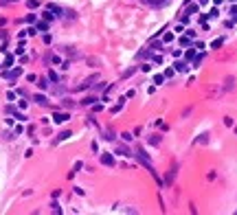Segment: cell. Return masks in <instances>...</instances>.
Returning a JSON list of instances; mask_svg holds the SVG:
<instances>
[{
    "label": "cell",
    "mask_w": 237,
    "mask_h": 215,
    "mask_svg": "<svg viewBox=\"0 0 237 215\" xmlns=\"http://www.w3.org/2000/svg\"><path fill=\"white\" fill-rule=\"evenodd\" d=\"M134 156H136V158L140 160V162H143V165L147 167V171H152V169H154V167H152V162H149V158H147V154H145V149H143V147H136V149H134Z\"/></svg>",
    "instance_id": "6da1fadb"
},
{
    "label": "cell",
    "mask_w": 237,
    "mask_h": 215,
    "mask_svg": "<svg viewBox=\"0 0 237 215\" xmlns=\"http://www.w3.org/2000/svg\"><path fill=\"white\" fill-rule=\"evenodd\" d=\"M68 118H70L68 112H55V114H53V121H55V123H66Z\"/></svg>",
    "instance_id": "7a4b0ae2"
},
{
    "label": "cell",
    "mask_w": 237,
    "mask_h": 215,
    "mask_svg": "<svg viewBox=\"0 0 237 215\" xmlns=\"http://www.w3.org/2000/svg\"><path fill=\"white\" fill-rule=\"evenodd\" d=\"M101 165H106V167H114V156L112 154H101Z\"/></svg>",
    "instance_id": "3957f363"
},
{
    "label": "cell",
    "mask_w": 237,
    "mask_h": 215,
    "mask_svg": "<svg viewBox=\"0 0 237 215\" xmlns=\"http://www.w3.org/2000/svg\"><path fill=\"white\" fill-rule=\"evenodd\" d=\"M20 75H22V68H13V70H7V73H5L7 79H18Z\"/></svg>",
    "instance_id": "277c9868"
},
{
    "label": "cell",
    "mask_w": 237,
    "mask_h": 215,
    "mask_svg": "<svg viewBox=\"0 0 237 215\" xmlns=\"http://www.w3.org/2000/svg\"><path fill=\"white\" fill-rule=\"evenodd\" d=\"M7 112H9V114H13L15 118H20V121H27V116L22 114V112H18V110H15L13 105H7Z\"/></svg>",
    "instance_id": "5b68a950"
},
{
    "label": "cell",
    "mask_w": 237,
    "mask_h": 215,
    "mask_svg": "<svg viewBox=\"0 0 237 215\" xmlns=\"http://www.w3.org/2000/svg\"><path fill=\"white\" fill-rule=\"evenodd\" d=\"M73 136V132H68V130H64V132H59L57 134V138H55V143H59V140H66V138H70Z\"/></svg>",
    "instance_id": "8992f818"
},
{
    "label": "cell",
    "mask_w": 237,
    "mask_h": 215,
    "mask_svg": "<svg viewBox=\"0 0 237 215\" xmlns=\"http://www.w3.org/2000/svg\"><path fill=\"white\" fill-rule=\"evenodd\" d=\"M33 101H35V103H40V105H49V99H46L44 94H35Z\"/></svg>",
    "instance_id": "52a82bcc"
},
{
    "label": "cell",
    "mask_w": 237,
    "mask_h": 215,
    "mask_svg": "<svg viewBox=\"0 0 237 215\" xmlns=\"http://www.w3.org/2000/svg\"><path fill=\"white\" fill-rule=\"evenodd\" d=\"M145 5H149V7H162L165 2H167V0H143Z\"/></svg>",
    "instance_id": "ba28073f"
},
{
    "label": "cell",
    "mask_w": 237,
    "mask_h": 215,
    "mask_svg": "<svg viewBox=\"0 0 237 215\" xmlns=\"http://www.w3.org/2000/svg\"><path fill=\"white\" fill-rule=\"evenodd\" d=\"M81 167H84V162H81V160H77V162L73 165V171H70V174H68V178H73V176H75V174H77V171L81 169Z\"/></svg>",
    "instance_id": "9c48e42d"
},
{
    "label": "cell",
    "mask_w": 237,
    "mask_h": 215,
    "mask_svg": "<svg viewBox=\"0 0 237 215\" xmlns=\"http://www.w3.org/2000/svg\"><path fill=\"white\" fill-rule=\"evenodd\" d=\"M174 66H176V70H180V73H184V70H189V64H187V62H176Z\"/></svg>",
    "instance_id": "30bf717a"
},
{
    "label": "cell",
    "mask_w": 237,
    "mask_h": 215,
    "mask_svg": "<svg viewBox=\"0 0 237 215\" xmlns=\"http://www.w3.org/2000/svg\"><path fill=\"white\" fill-rule=\"evenodd\" d=\"M136 70H138V66H130V68L125 70V73H123V79H127V77H132V75L136 73Z\"/></svg>",
    "instance_id": "8fae6325"
},
{
    "label": "cell",
    "mask_w": 237,
    "mask_h": 215,
    "mask_svg": "<svg viewBox=\"0 0 237 215\" xmlns=\"http://www.w3.org/2000/svg\"><path fill=\"white\" fill-rule=\"evenodd\" d=\"M147 140H149V145H160V134H152Z\"/></svg>",
    "instance_id": "7c38bea8"
},
{
    "label": "cell",
    "mask_w": 237,
    "mask_h": 215,
    "mask_svg": "<svg viewBox=\"0 0 237 215\" xmlns=\"http://www.w3.org/2000/svg\"><path fill=\"white\" fill-rule=\"evenodd\" d=\"M176 169H178V167H174L171 171H167V178H165V180H167V184H171V182H174V178H176Z\"/></svg>",
    "instance_id": "4fadbf2b"
},
{
    "label": "cell",
    "mask_w": 237,
    "mask_h": 215,
    "mask_svg": "<svg viewBox=\"0 0 237 215\" xmlns=\"http://www.w3.org/2000/svg\"><path fill=\"white\" fill-rule=\"evenodd\" d=\"M116 154H121V156H132V152H130L127 147H123V145H121V147H116Z\"/></svg>",
    "instance_id": "5bb4252c"
},
{
    "label": "cell",
    "mask_w": 237,
    "mask_h": 215,
    "mask_svg": "<svg viewBox=\"0 0 237 215\" xmlns=\"http://www.w3.org/2000/svg\"><path fill=\"white\" fill-rule=\"evenodd\" d=\"M35 29H37V31H49V22H46V20H44V22H37Z\"/></svg>",
    "instance_id": "9a60e30c"
},
{
    "label": "cell",
    "mask_w": 237,
    "mask_h": 215,
    "mask_svg": "<svg viewBox=\"0 0 237 215\" xmlns=\"http://www.w3.org/2000/svg\"><path fill=\"white\" fill-rule=\"evenodd\" d=\"M193 57H196V51H193V49H189V51L184 53V59H187V62H191Z\"/></svg>",
    "instance_id": "2e32d148"
},
{
    "label": "cell",
    "mask_w": 237,
    "mask_h": 215,
    "mask_svg": "<svg viewBox=\"0 0 237 215\" xmlns=\"http://www.w3.org/2000/svg\"><path fill=\"white\" fill-rule=\"evenodd\" d=\"M180 44H182V46H187V49H189V46H191V37H189V35L180 37Z\"/></svg>",
    "instance_id": "e0dca14e"
},
{
    "label": "cell",
    "mask_w": 237,
    "mask_h": 215,
    "mask_svg": "<svg viewBox=\"0 0 237 215\" xmlns=\"http://www.w3.org/2000/svg\"><path fill=\"white\" fill-rule=\"evenodd\" d=\"M222 44H224V37H218V40H213V44H211V46H213V49H220Z\"/></svg>",
    "instance_id": "ac0fdd59"
},
{
    "label": "cell",
    "mask_w": 237,
    "mask_h": 215,
    "mask_svg": "<svg viewBox=\"0 0 237 215\" xmlns=\"http://www.w3.org/2000/svg\"><path fill=\"white\" fill-rule=\"evenodd\" d=\"M27 7H29V9H35V7H40V0H27Z\"/></svg>",
    "instance_id": "d6986e66"
},
{
    "label": "cell",
    "mask_w": 237,
    "mask_h": 215,
    "mask_svg": "<svg viewBox=\"0 0 237 215\" xmlns=\"http://www.w3.org/2000/svg\"><path fill=\"white\" fill-rule=\"evenodd\" d=\"M53 18H55V13H53L51 9H49V11H44V20H46V22H51Z\"/></svg>",
    "instance_id": "ffe728a7"
},
{
    "label": "cell",
    "mask_w": 237,
    "mask_h": 215,
    "mask_svg": "<svg viewBox=\"0 0 237 215\" xmlns=\"http://www.w3.org/2000/svg\"><path fill=\"white\" fill-rule=\"evenodd\" d=\"M5 68H9V66H13V55H7V59H5V64H2Z\"/></svg>",
    "instance_id": "44dd1931"
},
{
    "label": "cell",
    "mask_w": 237,
    "mask_h": 215,
    "mask_svg": "<svg viewBox=\"0 0 237 215\" xmlns=\"http://www.w3.org/2000/svg\"><path fill=\"white\" fill-rule=\"evenodd\" d=\"M233 86H235V79H233V77H228V79H226V86H224V88H226V90H233Z\"/></svg>",
    "instance_id": "7402d4cb"
},
{
    "label": "cell",
    "mask_w": 237,
    "mask_h": 215,
    "mask_svg": "<svg viewBox=\"0 0 237 215\" xmlns=\"http://www.w3.org/2000/svg\"><path fill=\"white\" fill-rule=\"evenodd\" d=\"M37 86H40L42 90H46V88H49V81H46V79H37Z\"/></svg>",
    "instance_id": "603a6c76"
},
{
    "label": "cell",
    "mask_w": 237,
    "mask_h": 215,
    "mask_svg": "<svg viewBox=\"0 0 237 215\" xmlns=\"http://www.w3.org/2000/svg\"><path fill=\"white\" fill-rule=\"evenodd\" d=\"M165 81V75H154V84H162Z\"/></svg>",
    "instance_id": "cb8c5ba5"
},
{
    "label": "cell",
    "mask_w": 237,
    "mask_h": 215,
    "mask_svg": "<svg viewBox=\"0 0 237 215\" xmlns=\"http://www.w3.org/2000/svg\"><path fill=\"white\" fill-rule=\"evenodd\" d=\"M92 101H94V97H86V99L81 101V105H92Z\"/></svg>",
    "instance_id": "d4e9b609"
},
{
    "label": "cell",
    "mask_w": 237,
    "mask_h": 215,
    "mask_svg": "<svg viewBox=\"0 0 237 215\" xmlns=\"http://www.w3.org/2000/svg\"><path fill=\"white\" fill-rule=\"evenodd\" d=\"M196 11H198V5H189V9H187V15H189V13H196Z\"/></svg>",
    "instance_id": "484cf974"
},
{
    "label": "cell",
    "mask_w": 237,
    "mask_h": 215,
    "mask_svg": "<svg viewBox=\"0 0 237 215\" xmlns=\"http://www.w3.org/2000/svg\"><path fill=\"white\" fill-rule=\"evenodd\" d=\"M7 99H9V101H15V92L9 90V92H7Z\"/></svg>",
    "instance_id": "4316f807"
},
{
    "label": "cell",
    "mask_w": 237,
    "mask_h": 215,
    "mask_svg": "<svg viewBox=\"0 0 237 215\" xmlns=\"http://www.w3.org/2000/svg\"><path fill=\"white\" fill-rule=\"evenodd\" d=\"M224 125H228V127H233V118H231V116H226V118H224Z\"/></svg>",
    "instance_id": "83f0119b"
},
{
    "label": "cell",
    "mask_w": 237,
    "mask_h": 215,
    "mask_svg": "<svg viewBox=\"0 0 237 215\" xmlns=\"http://www.w3.org/2000/svg\"><path fill=\"white\" fill-rule=\"evenodd\" d=\"M49 79H51V81H57V73H53V70H51V73H49Z\"/></svg>",
    "instance_id": "f1b7e54d"
},
{
    "label": "cell",
    "mask_w": 237,
    "mask_h": 215,
    "mask_svg": "<svg viewBox=\"0 0 237 215\" xmlns=\"http://www.w3.org/2000/svg\"><path fill=\"white\" fill-rule=\"evenodd\" d=\"M165 77H174V68H167V70H165Z\"/></svg>",
    "instance_id": "f546056e"
},
{
    "label": "cell",
    "mask_w": 237,
    "mask_h": 215,
    "mask_svg": "<svg viewBox=\"0 0 237 215\" xmlns=\"http://www.w3.org/2000/svg\"><path fill=\"white\" fill-rule=\"evenodd\" d=\"M121 136H123V140H132V134H130V132H123Z\"/></svg>",
    "instance_id": "4dcf8cb0"
},
{
    "label": "cell",
    "mask_w": 237,
    "mask_h": 215,
    "mask_svg": "<svg viewBox=\"0 0 237 215\" xmlns=\"http://www.w3.org/2000/svg\"><path fill=\"white\" fill-rule=\"evenodd\" d=\"M206 140H209V136H206V134H202V136H200L196 143H206Z\"/></svg>",
    "instance_id": "1f68e13d"
},
{
    "label": "cell",
    "mask_w": 237,
    "mask_h": 215,
    "mask_svg": "<svg viewBox=\"0 0 237 215\" xmlns=\"http://www.w3.org/2000/svg\"><path fill=\"white\" fill-rule=\"evenodd\" d=\"M51 206H53V211H55V213H62V209H59V204H57V202H53Z\"/></svg>",
    "instance_id": "d6a6232c"
},
{
    "label": "cell",
    "mask_w": 237,
    "mask_h": 215,
    "mask_svg": "<svg viewBox=\"0 0 237 215\" xmlns=\"http://www.w3.org/2000/svg\"><path fill=\"white\" fill-rule=\"evenodd\" d=\"M138 57H140V59H143V57H149V51H140V53H138Z\"/></svg>",
    "instance_id": "836d02e7"
},
{
    "label": "cell",
    "mask_w": 237,
    "mask_h": 215,
    "mask_svg": "<svg viewBox=\"0 0 237 215\" xmlns=\"http://www.w3.org/2000/svg\"><path fill=\"white\" fill-rule=\"evenodd\" d=\"M92 110H94V112H101V110H103V105H101V103H97V105H92Z\"/></svg>",
    "instance_id": "e575fe53"
},
{
    "label": "cell",
    "mask_w": 237,
    "mask_h": 215,
    "mask_svg": "<svg viewBox=\"0 0 237 215\" xmlns=\"http://www.w3.org/2000/svg\"><path fill=\"white\" fill-rule=\"evenodd\" d=\"M27 22H35V13H29L27 15Z\"/></svg>",
    "instance_id": "d590c367"
},
{
    "label": "cell",
    "mask_w": 237,
    "mask_h": 215,
    "mask_svg": "<svg viewBox=\"0 0 237 215\" xmlns=\"http://www.w3.org/2000/svg\"><path fill=\"white\" fill-rule=\"evenodd\" d=\"M0 2H15V0H0Z\"/></svg>",
    "instance_id": "8d00e7d4"
},
{
    "label": "cell",
    "mask_w": 237,
    "mask_h": 215,
    "mask_svg": "<svg viewBox=\"0 0 237 215\" xmlns=\"http://www.w3.org/2000/svg\"><path fill=\"white\" fill-rule=\"evenodd\" d=\"M206 2H209V0H200V5H206Z\"/></svg>",
    "instance_id": "74e56055"
},
{
    "label": "cell",
    "mask_w": 237,
    "mask_h": 215,
    "mask_svg": "<svg viewBox=\"0 0 237 215\" xmlns=\"http://www.w3.org/2000/svg\"><path fill=\"white\" fill-rule=\"evenodd\" d=\"M235 134H237V125H235Z\"/></svg>",
    "instance_id": "f35d334b"
}]
</instances>
